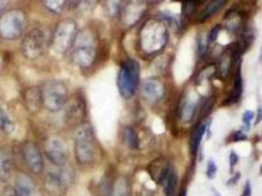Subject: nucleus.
Listing matches in <instances>:
<instances>
[{
	"label": "nucleus",
	"instance_id": "f257e3e1",
	"mask_svg": "<svg viewBox=\"0 0 262 196\" xmlns=\"http://www.w3.org/2000/svg\"><path fill=\"white\" fill-rule=\"evenodd\" d=\"M167 27L162 20L151 19L144 23L138 33V44L143 53L153 55L167 45Z\"/></svg>",
	"mask_w": 262,
	"mask_h": 196
},
{
	"label": "nucleus",
	"instance_id": "f03ea898",
	"mask_svg": "<svg viewBox=\"0 0 262 196\" xmlns=\"http://www.w3.org/2000/svg\"><path fill=\"white\" fill-rule=\"evenodd\" d=\"M71 49V60L75 65L82 68L90 67L94 64L97 56L94 34L89 30L78 32Z\"/></svg>",
	"mask_w": 262,
	"mask_h": 196
},
{
	"label": "nucleus",
	"instance_id": "7ed1b4c3",
	"mask_svg": "<svg viewBox=\"0 0 262 196\" xmlns=\"http://www.w3.org/2000/svg\"><path fill=\"white\" fill-rule=\"evenodd\" d=\"M75 159L82 166L94 163L96 158L95 138L94 131L89 124H82L74 136Z\"/></svg>",
	"mask_w": 262,
	"mask_h": 196
},
{
	"label": "nucleus",
	"instance_id": "20e7f679",
	"mask_svg": "<svg viewBox=\"0 0 262 196\" xmlns=\"http://www.w3.org/2000/svg\"><path fill=\"white\" fill-rule=\"evenodd\" d=\"M28 16L20 9H9L0 16V38L13 41L23 36L28 27Z\"/></svg>",
	"mask_w": 262,
	"mask_h": 196
},
{
	"label": "nucleus",
	"instance_id": "39448f33",
	"mask_svg": "<svg viewBox=\"0 0 262 196\" xmlns=\"http://www.w3.org/2000/svg\"><path fill=\"white\" fill-rule=\"evenodd\" d=\"M43 105L49 112L59 111L68 100L67 85L60 80H50L41 88Z\"/></svg>",
	"mask_w": 262,
	"mask_h": 196
},
{
	"label": "nucleus",
	"instance_id": "423d86ee",
	"mask_svg": "<svg viewBox=\"0 0 262 196\" xmlns=\"http://www.w3.org/2000/svg\"><path fill=\"white\" fill-rule=\"evenodd\" d=\"M140 80V65L134 59H129L121 65L117 77V86L124 99L134 95Z\"/></svg>",
	"mask_w": 262,
	"mask_h": 196
},
{
	"label": "nucleus",
	"instance_id": "0eeeda50",
	"mask_svg": "<svg viewBox=\"0 0 262 196\" xmlns=\"http://www.w3.org/2000/svg\"><path fill=\"white\" fill-rule=\"evenodd\" d=\"M78 34L77 23L71 19L62 20L57 24L52 36V48L57 53L64 54L72 47Z\"/></svg>",
	"mask_w": 262,
	"mask_h": 196
},
{
	"label": "nucleus",
	"instance_id": "6e6552de",
	"mask_svg": "<svg viewBox=\"0 0 262 196\" xmlns=\"http://www.w3.org/2000/svg\"><path fill=\"white\" fill-rule=\"evenodd\" d=\"M46 37L41 28H33L24 35L21 43L22 55L29 61L36 60L43 55Z\"/></svg>",
	"mask_w": 262,
	"mask_h": 196
},
{
	"label": "nucleus",
	"instance_id": "1a4fd4ad",
	"mask_svg": "<svg viewBox=\"0 0 262 196\" xmlns=\"http://www.w3.org/2000/svg\"><path fill=\"white\" fill-rule=\"evenodd\" d=\"M65 166H59V170L49 172L44 177V189L51 196H64L72 182V172Z\"/></svg>",
	"mask_w": 262,
	"mask_h": 196
},
{
	"label": "nucleus",
	"instance_id": "9d476101",
	"mask_svg": "<svg viewBox=\"0 0 262 196\" xmlns=\"http://www.w3.org/2000/svg\"><path fill=\"white\" fill-rule=\"evenodd\" d=\"M24 163L29 171L35 175L41 174L44 170V160L40 149L32 141H26L22 147Z\"/></svg>",
	"mask_w": 262,
	"mask_h": 196
},
{
	"label": "nucleus",
	"instance_id": "9b49d317",
	"mask_svg": "<svg viewBox=\"0 0 262 196\" xmlns=\"http://www.w3.org/2000/svg\"><path fill=\"white\" fill-rule=\"evenodd\" d=\"M44 152L54 165L62 166L66 165L68 157L67 146L60 138L50 137L44 144Z\"/></svg>",
	"mask_w": 262,
	"mask_h": 196
},
{
	"label": "nucleus",
	"instance_id": "f8f14e48",
	"mask_svg": "<svg viewBox=\"0 0 262 196\" xmlns=\"http://www.w3.org/2000/svg\"><path fill=\"white\" fill-rule=\"evenodd\" d=\"M14 191L16 196H42L33 179L25 174L16 175Z\"/></svg>",
	"mask_w": 262,
	"mask_h": 196
},
{
	"label": "nucleus",
	"instance_id": "ddd939ff",
	"mask_svg": "<svg viewBox=\"0 0 262 196\" xmlns=\"http://www.w3.org/2000/svg\"><path fill=\"white\" fill-rule=\"evenodd\" d=\"M164 91V86L162 82L155 78L146 79L142 84V95L149 102L159 101L163 97Z\"/></svg>",
	"mask_w": 262,
	"mask_h": 196
},
{
	"label": "nucleus",
	"instance_id": "4468645a",
	"mask_svg": "<svg viewBox=\"0 0 262 196\" xmlns=\"http://www.w3.org/2000/svg\"><path fill=\"white\" fill-rule=\"evenodd\" d=\"M23 101L27 110L32 113H36L41 109L43 105L41 88L33 86L25 90Z\"/></svg>",
	"mask_w": 262,
	"mask_h": 196
},
{
	"label": "nucleus",
	"instance_id": "2eb2a0df",
	"mask_svg": "<svg viewBox=\"0 0 262 196\" xmlns=\"http://www.w3.org/2000/svg\"><path fill=\"white\" fill-rule=\"evenodd\" d=\"M146 5L144 2H130L124 8L123 19L124 22L132 25L138 21L144 12Z\"/></svg>",
	"mask_w": 262,
	"mask_h": 196
},
{
	"label": "nucleus",
	"instance_id": "dca6fc26",
	"mask_svg": "<svg viewBox=\"0 0 262 196\" xmlns=\"http://www.w3.org/2000/svg\"><path fill=\"white\" fill-rule=\"evenodd\" d=\"M13 171V159L7 149L0 148V181L8 182Z\"/></svg>",
	"mask_w": 262,
	"mask_h": 196
},
{
	"label": "nucleus",
	"instance_id": "f3484780",
	"mask_svg": "<svg viewBox=\"0 0 262 196\" xmlns=\"http://www.w3.org/2000/svg\"><path fill=\"white\" fill-rule=\"evenodd\" d=\"M170 166L163 159H156L149 165V174L153 182H162L168 173Z\"/></svg>",
	"mask_w": 262,
	"mask_h": 196
},
{
	"label": "nucleus",
	"instance_id": "a211bd4d",
	"mask_svg": "<svg viewBox=\"0 0 262 196\" xmlns=\"http://www.w3.org/2000/svg\"><path fill=\"white\" fill-rule=\"evenodd\" d=\"M85 112L86 109L83 100L81 99V97H77L75 101L71 103L69 109H67V117L69 119L70 122L80 124L85 117Z\"/></svg>",
	"mask_w": 262,
	"mask_h": 196
},
{
	"label": "nucleus",
	"instance_id": "6ab92c4d",
	"mask_svg": "<svg viewBox=\"0 0 262 196\" xmlns=\"http://www.w3.org/2000/svg\"><path fill=\"white\" fill-rule=\"evenodd\" d=\"M196 103L187 97L182 102L180 108V117L183 122L189 123L194 117L196 112Z\"/></svg>",
	"mask_w": 262,
	"mask_h": 196
},
{
	"label": "nucleus",
	"instance_id": "aec40b11",
	"mask_svg": "<svg viewBox=\"0 0 262 196\" xmlns=\"http://www.w3.org/2000/svg\"><path fill=\"white\" fill-rule=\"evenodd\" d=\"M242 93V78H241V64L239 65L235 77L234 87L229 97V102L236 103L239 101Z\"/></svg>",
	"mask_w": 262,
	"mask_h": 196
},
{
	"label": "nucleus",
	"instance_id": "412c9836",
	"mask_svg": "<svg viewBox=\"0 0 262 196\" xmlns=\"http://www.w3.org/2000/svg\"><path fill=\"white\" fill-rule=\"evenodd\" d=\"M225 4V0H216V1L211 2L201 12L200 15L198 16V20L200 22L206 21L208 19L210 18L211 16L216 13V12H218L219 9L223 7Z\"/></svg>",
	"mask_w": 262,
	"mask_h": 196
},
{
	"label": "nucleus",
	"instance_id": "4be33fe9",
	"mask_svg": "<svg viewBox=\"0 0 262 196\" xmlns=\"http://www.w3.org/2000/svg\"><path fill=\"white\" fill-rule=\"evenodd\" d=\"M162 184L164 188V192L167 196H174L175 185H176V175L172 167H170L167 175L165 176Z\"/></svg>",
	"mask_w": 262,
	"mask_h": 196
},
{
	"label": "nucleus",
	"instance_id": "5701e85b",
	"mask_svg": "<svg viewBox=\"0 0 262 196\" xmlns=\"http://www.w3.org/2000/svg\"><path fill=\"white\" fill-rule=\"evenodd\" d=\"M0 129L5 134L10 135L13 133L16 130L14 122L11 120L5 109L0 106Z\"/></svg>",
	"mask_w": 262,
	"mask_h": 196
},
{
	"label": "nucleus",
	"instance_id": "b1692460",
	"mask_svg": "<svg viewBox=\"0 0 262 196\" xmlns=\"http://www.w3.org/2000/svg\"><path fill=\"white\" fill-rule=\"evenodd\" d=\"M206 127L204 124L197 126L193 131L191 136V151L193 154L196 153L198 147L200 145L201 140L206 132Z\"/></svg>",
	"mask_w": 262,
	"mask_h": 196
},
{
	"label": "nucleus",
	"instance_id": "393cba45",
	"mask_svg": "<svg viewBox=\"0 0 262 196\" xmlns=\"http://www.w3.org/2000/svg\"><path fill=\"white\" fill-rule=\"evenodd\" d=\"M124 139L128 147L131 149H136L139 146V139L136 131L131 128L127 127L124 128Z\"/></svg>",
	"mask_w": 262,
	"mask_h": 196
},
{
	"label": "nucleus",
	"instance_id": "a878e982",
	"mask_svg": "<svg viewBox=\"0 0 262 196\" xmlns=\"http://www.w3.org/2000/svg\"><path fill=\"white\" fill-rule=\"evenodd\" d=\"M67 2L62 0H48L43 2V5L49 12L55 14L62 13L66 6Z\"/></svg>",
	"mask_w": 262,
	"mask_h": 196
},
{
	"label": "nucleus",
	"instance_id": "bb28decb",
	"mask_svg": "<svg viewBox=\"0 0 262 196\" xmlns=\"http://www.w3.org/2000/svg\"><path fill=\"white\" fill-rule=\"evenodd\" d=\"M112 196H129L128 185L124 178H120L115 182Z\"/></svg>",
	"mask_w": 262,
	"mask_h": 196
},
{
	"label": "nucleus",
	"instance_id": "cd10ccee",
	"mask_svg": "<svg viewBox=\"0 0 262 196\" xmlns=\"http://www.w3.org/2000/svg\"><path fill=\"white\" fill-rule=\"evenodd\" d=\"M220 30H221V26H220L219 25H215V26L211 29L210 32H209V36H208L209 42L213 43V42L216 41L217 38H218Z\"/></svg>",
	"mask_w": 262,
	"mask_h": 196
},
{
	"label": "nucleus",
	"instance_id": "c85d7f7f",
	"mask_svg": "<svg viewBox=\"0 0 262 196\" xmlns=\"http://www.w3.org/2000/svg\"><path fill=\"white\" fill-rule=\"evenodd\" d=\"M255 117V113L254 112L251 111V110H247L244 112L243 114L242 121L243 124H244V127L248 129L250 126V121L252 120Z\"/></svg>",
	"mask_w": 262,
	"mask_h": 196
},
{
	"label": "nucleus",
	"instance_id": "c756f323",
	"mask_svg": "<svg viewBox=\"0 0 262 196\" xmlns=\"http://www.w3.org/2000/svg\"><path fill=\"white\" fill-rule=\"evenodd\" d=\"M216 170H217V168H216V165L214 161L209 160L207 167L208 176L211 178H213L216 175Z\"/></svg>",
	"mask_w": 262,
	"mask_h": 196
},
{
	"label": "nucleus",
	"instance_id": "7c9ffc66",
	"mask_svg": "<svg viewBox=\"0 0 262 196\" xmlns=\"http://www.w3.org/2000/svg\"><path fill=\"white\" fill-rule=\"evenodd\" d=\"M233 140H235V142L243 141V140H247V136L241 131H238L235 133Z\"/></svg>",
	"mask_w": 262,
	"mask_h": 196
},
{
	"label": "nucleus",
	"instance_id": "2f4dec72",
	"mask_svg": "<svg viewBox=\"0 0 262 196\" xmlns=\"http://www.w3.org/2000/svg\"><path fill=\"white\" fill-rule=\"evenodd\" d=\"M229 161H230V166L231 167H234L236 164H237L238 162H239V157H238L237 154L232 151L230 154V157H229Z\"/></svg>",
	"mask_w": 262,
	"mask_h": 196
},
{
	"label": "nucleus",
	"instance_id": "473e14b6",
	"mask_svg": "<svg viewBox=\"0 0 262 196\" xmlns=\"http://www.w3.org/2000/svg\"><path fill=\"white\" fill-rule=\"evenodd\" d=\"M252 194V189H251V186H250L249 182H246V185L244 186V193H243L242 196H251Z\"/></svg>",
	"mask_w": 262,
	"mask_h": 196
},
{
	"label": "nucleus",
	"instance_id": "72a5a7b5",
	"mask_svg": "<svg viewBox=\"0 0 262 196\" xmlns=\"http://www.w3.org/2000/svg\"><path fill=\"white\" fill-rule=\"evenodd\" d=\"M10 2L9 1H0V13H3L5 12V9L7 8Z\"/></svg>",
	"mask_w": 262,
	"mask_h": 196
},
{
	"label": "nucleus",
	"instance_id": "f704fd0d",
	"mask_svg": "<svg viewBox=\"0 0 262 196\" xmlns=\"http://www.w3.org/2000/svg\"><path fill=\"white\" fill-rule=\"evenodd\" d=\"M262 120V106L260 107L259 108V110H258L257 114V119H256V121H255V125H257L259 123L261 122Z\"/></svg>",
	"mask_w": 262,
	"mask_h": 196
},
{
	"label": "nucleus",
	"instance_id": "c9c22d12",
	"mask_svg": "<svg viewBox=\"0 0 262 196\" xmlns=\"http://www.w3.org/2000/svg\"><path fill=\"white\" fill-rule=\"evenodd\" d=\"M239 178H240V174H237L236 175V176L234 177V178H232V179H231L230 181H229V183L232 184H235L236 183V182H237L238 180H239Z\"/></svg>",
	"mask_w": 262,
	"mask_h": 196
},
{
	"label": "nucleus",
	"instance_id": "e433bc0d",
	"mask_svg": "<svg viewBox=\"0 0 262 196\" xmlns=\"http://www.w3.org/2000/svg\"><path fill=\"white\" fill-rule=\"evenodd\" d=\"M261 173L262 174V165L261 166Z\"/></svg>",
	"mask_w": 262,
	"mask_h": 196
},
{
	"label": "nucleus",
	"instance_id": "4c0bfd02",
	"mask_svg": "<svg viewBox=\"0 0 262 196\" xmlns=\"http://www.w3.org/2000/svg\"><path fill=\"white\" fill-rule=\"evenodd\" d=\"M181 196H185L184 193H183V194L181 195Z\"/></svg>",
	"mask_w": 262,
	"mask_h": 196
}]
</instances>
